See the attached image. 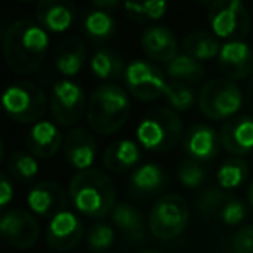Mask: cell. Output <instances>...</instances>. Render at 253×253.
<instances>
[{
  "label": "cell",
  "mask_w": 253,
  "mask_h": 253,
  "mask_svg": "<svg viewBox=\"0 0 253 253\" xmlns=\"http://www.w3.org/2000/svg\"><path fill=\"white\" fill-rule=\"evenodd\" d=\"M4 59L16 73H32L39 70L49 50V35L30 19H18L4 33L2 39Z\"/></svg>",
  "instance_id": "1"
},
{
  "label": "cell",
  "mask_w": 253,
  "mask_h": 253,
  "mask_svg": "<svg viewBox=\"0 0 253 253\" xmlns=\"http://www.w3.org/2000/svg\"><path fill=\"white\" fill-rule=\"evenodd\" d=\"M70 201L85 217L104 218L116 207V191L104 172L90 169L73 175L70 182Z\"/></svg>",
  "instance_id": "2"
},
{
  "label": "cell",
  "mask_w": 253,
  "mask_h": 253,
  "mask_svg": "<svg viewBox=\"0 0 253 253\" xmlns=\"http://www.w3.org/2000/svg\"><path fill=\"white\" fill-rule=\"evenodd\" d=\"M130 116V99L116 84H102L92 92L87 108L88 126L99 135L118 132Z\"/></svg>",
  "instance_id": "3"
},
{
  "label": "cell",
  "mask_w": 253,
  "mask_h": 253,
  "mask_svg": "<svg viewBox=\"0 0 253 253\" xmlns=\"http://www.w3.org/2000/svg\"><path fill=\"white\" fill-rule=\"evenodd\" d=\"M137 142L153 153L173 149L182 139V120L169 108H158L141 120L135 130Z\"/></svg>",
  "instance_id": "4"
},
{
  "label": "cell",
  "mask_w": 253,
  "mask_h": 253,
  "mask_svg": "<svg viewBox=\"0 0 253 253\" xmlns=\"http://www.w3.org/2000/svg\"><path fill=\"white\" fill-rule=\"evenodd\" d=\"M4 111L18 123H39L45 115L47 95L39 85L30 82H16L2 94Z\"/></svg>",
  "instance_id": "5"
},
{
  "label": "cell",
  "mask_w": 253,
  "mask_h": 253,
  "mask_svg": "<svg viewBox=\"0 0 253 253\" xmlns=\"http://www.w3.org/2000/svg\"><path fill=\"white\" fill-rule=\"evenodd\" d=\"M198 106L210 120L234 118L243 106V92L238 84L229 78H213L200 90Z\"/></svg>",
  "instance_id": "6"
},
{
  "label": "cell",
  "mask_w": 253,
  "mask_h": 253,
  "mask_svg": "<svg viewBox=\"0 0 253 253\" xmlns=\"http://www.w3.org/2000/svg\"><path fill=\"white\" fill-rule=\"evenodd\" d=\"M189 222L187 201L179 194H165L155 201L148 217L151 234L163 241L175 239L184 232Z\"/></svg>",
  "instance_id": "7"
},
{
  "label": "cell",
  "mask_w": 253,
  "mask_h": 253,
  "mask_svg": "<svg viewBox=\"0 0 253 253\" xmlns=\"http://www.w3.org/2000/svg\"><path fill=\"white\" fill-rule=\"evenodd\" d=\"M208 25L217 39L241 40L250 32V12L241 0H215L208 5Z\"/></svg>",
  "instance_id": "8"
},
{
  "label": "cell",
  "mask_w": 253,
  "mask_h": 253,
  "mask_svg": "<svg viewBox=\"0 0 253 253\" xmlns=\"http://www.w3.org/2000/svg\"><path fill=\"white\" fill-rule=\"evenodd\" d=\"M49 106L56 123L71 128L87 115L88 108L84 88L71 80H61L54 85Z\"/></svg>",
  "instance_id": "9"
},
{
  "label": "cell",
  "mask_w": 253,
  "mask_h": 253,
  "mask_svg": "<svg viewBox=\"0 0 253 253\" xmlns=\"http://www.w3.org/2000/svg\"><path fill=\"white\" fill-rule=\"evenodd\" d=\"M125 85L132 95L139 101H155L160 95L165 94L167 80L165 73L160 70L156 64L149 63V61H132L128 66L125 68Z\"/></svg>",
  "instance_id": "10"
},
{
  "label": "cell",
  "mask_w": 253,
  "mask_h": 253,
  "mask_svg": "<svg viewBox=\"0 0 253 253\" xmlns=\"http://www.w3.org/2000/svg\"><path fill=\"white\" fill-rule=\"evenodd\" d=\"M0 232L11 246L18 250L32 248L40 236V225L32 211L12 208L0 218Z\"/></svg>",
  "instance_id": "11"
},
{
  "label": "cell",
  "mask_w": 253,
  "mask_h": 253,
  "mask_svg": "<svg viewBox=\"0 0 253 253\" xmlns=\"http://www.w3.org/2000/svg\"><path fill=\"white\" fill-rule=\"evenodd\" d=\"M63 153L73 169L78 172L90 170L97 156V141L85 126H73L68 130L63 141Z\"/></svg>",
  "instance_id": "12"
},
{
  "label": "cell",
  "mask_w": 253,
  "mask_h": 253,
  "mask_svg": "<svg viewBox=\"0 0 253 253\" xmlns=\"http://www.w3.org/2000/svg\"><path fill=\"white\" fill-rule=\"evenodd\" d=\"M82 238H84V224L70 210H63L54 215L47 225V245L56 252H70L77 248Z\"/></svg>",
  "instance_id": "13"
},
{
  "label": "cell",
  "mask_w": 253,
  "mask_h": 253,
  "mask_svg": "<svg viewBox=\"0 0 253 253\" xmlns=\"http://www.w3.org/2000/svg\"><path fill=\"white\" fill-rule=\"evenodd\" d=\"M218 66L229 80H245L253 73V50L243 40L222 43Z\"/></svg>",
  "instance_id": "14"
},
{
  "label": "cell",
  "mask_w": 253,
  "mask_h": 253,
  "mask_svg": "<svg viewBox=\"0 0 253 253\" xmlns=\"http://www.w3.org/2000/svg\"><path fill=\"white\" fill-rule=\"evenodd\" d=\"M26 203H28L32 213L52 218L59 211L66 210L68 194L64 193V189L59 184L43 180L30 189L28 196H26Z\"/></svg>",
  "instance_id": "15"
},
{
  "label": "cell",
  "mask_w": 253,
  "mask_h": 253,
  "mask_svg": "<svg viewBox=\"0 0 253 253\" xmlns=\"http://www.w3.org/2000/svg\"><path fill=\"white\" fill-rule=\"evenodd\" d=\"M144 54L158 63H172L179 56V40L167 26H149L141 35Z\"/></svg>",
  "instance_id": "16"
},
{
  "label": "cell",
  "mask_w": 253,
  "mask_h": 253,
  "mask_svg": "<svg viewBox=\"0 0 253 253\" xmlns=\"http://www.w3.org/2000/svg\"><path fill=\"white\" fill-rule=\"evenodd\" d=\"M220 142L231 155L245 156L253 151V118L248 115H238L227 120L222 126Z\"/></svg>",
  "instance_id": "17"
},
{
  "label": "cell",
  "mask_w": 253,
  "mask_h": 253,
  "mask_svg": "<svg viewBox=\"0 0 253 253\" xmlns=\"http://www.w3.org/2000/svg\"><path fill=\"white\" fill-rule=\"evenodd\" d=\"M63 141L64 137L61 135V130L47 120L32 125L26 134V148L35 158H52L63 148Z\"/></svg>",
  "instance_id": "18"
},
{
  "label": "cell",
  "mask_w": 253,
  "mask_h": 253,
  "mask_svg": "<svg viewBox=\"0 0 253 253\" xmlns=\"http://www.w3.org/2000/svg\"><path fill=\"white\" fill-rule=\"evenodd\" d=\"M220 144L222 142L217 132L203 123L193 125L184 137V151L187 153L189 160L194 162H208L215 158Z\"/></svg>",
  "instance_id": "19"
},
{
  "label": "cell",
  "mask_w": 253,
  "mask_h": 253,
  "mask_svg": "<svg viewBox=\"0 0 253 253\" xmlns=\"http://www.w3.org/2000/svg\"><path fill=\"white\" fill-rule=\"evenodd\" d=\"M35 16L45 32L64 33L75 19V5L64 0H40L35 5Z\"/></svg>",
  "instance_id": "20"
},
{
  "label": "cell",
  "mask_w": 253,
  "mask_h": 253,
  "mask_svg": "<svg viewBox=\"0 0 253 253\" xmlns=\"http://www.w3.org/2000/svg\"><path fill=\"white\" fill-rule=\"evenodd\" d=\"M141 162V149L139 144L130 139H120L106 148L102 155V163L109 172L122 173L134 169Z\"/></svg>",
  "instance_id": "21"
},
{
  "label": "cell",
  "mask_w": 253,
  "mask_h": 253,
  "mask_svg": "<svg viewBox=\"0 0 253 253\" xmlns=\"http://www.w3.org/2000/svg\"><path fill=\"white\" fill-rule=\"evenodd\" d=\"M85 57H87V49H85L84 42L77 37H71L57 47L56 68L64 77H75L84 68Z\"/></svg>",
  "instance_id": "22"
},
{
  "label": "cell",
  "mask_w": 253,
  "mask_h": 253,
  "mask_svg": "<svg viewBox=\"0 0 253 253\" xmlns=\"http://www.w3.org/2000/svg\"><path fill=\"white\" fill-rule=\"evenodd\" d=\"M111 220L125 238L132 241H142L146 236V222L141 211L130 203H118L111 211Z\"/></svg>",
  "instance_id": "23"
},
{
  "label": "cell",
  "mask_w": 253,
  "mask_h": 253,
  "mask_svg": "<svg viewBox=\"0 0 253 253\" xmlns=\"http://www.w3.org/2000/svg\"><path fill=\"white\" fill-rule=\"evenodd\" d=\"M184 47V54L194 57L196 61H210L218 57L220 54V42L218 39L213 35V33L203 32V30H198V32H193L184 39L182 42Z\"/></svg>",
  "instance_id": "24"
},
{
  "label": "cell",
  "mask_w": 253,
  "mask_h": 253,
  "mask_svg": "<svg viewBox=\"0 0 253 253\" xmlns=\"http://www.w3.org/2000/svg\"><path fill=\"white\" fill-rule=\"evenodd\" d=\"M163 186H165V173L156 163H146L139 167L130 177V187L137 194L158 193Z\"/></svg>",
  "instance_id": "25"
},
{
  "label": "cell",
  "mask_w": 253,
  "mask_h": 253,
  "mask_svg": "<svg viewBox=\"0 0 253 253\" xmlns=\"http://www.w3.org/2000/svg\"><path fill=\"white\" fill-rule=\"evenodd\" d=\"M90 70L94 77L101 78V80H115L120 75L125 73L122 56L109 49H101L92 56Z\"/></svg>",
  "instance_id": "26"
},
{
  "label": "cell",
  "mask_w": 253,
  "mask_h": 253,
  "mask_svg": "<svg viewBox=\"0 0 253 253\" xmlns=\"http://www.w3.org/2000/svg\"><path fill=\"white\" fill-rule=\"evenodd\" d=\"M84 30L92 40H95V42H104V40L113 37V33H115V30H116V23L109 12L92 9L84 18Z\"/></svg>",
  "instance_id": "27"
},
{
  "label": "cell",
  "mask_w": 253,
  "mask_h": 253,
  "mask_svg": "<svg viewBox=\"0 0 253 253\" xmlns=\"http://www.w3.org/2000/svg\"><path fill=\"white\" fill-rule=\"evenodd\" d=\"M7 172L12 180L21 184L33 182L39 175V162L30 153L16 151L7 158Z\"/></svg>",
  "instance_id": "28"
},
{
  "label": "cell",
  "mask_w": 253,
  "mask_h": 253,
  "mask_svg": "<svg viewBox=\"0 0 253 253\" xmlns=\"http://www.w3.org/2000/svg\"><path fill=\"white\" fill-rule=\"evenodd\" d=\"M250 173L248 163L241 158H231L225 163H222V167L217 172V182L220 186V189L229 191L239 187L246 180Z\"/></svg>",
  "instance_id": "29"
},
{
  "label": "cell",
  "mask_w": 253,
  "mask_h": 253,
  "mask_svg": "<svg viewBox=\"0 0 253 253\" xmlns=\"http://www.w3.org/2000/svg\"><path fill=\"white\" fill-rule=\"evenodd\" d=\"M167 75L179 82H196L203 75V66L194 57L179 54L172 63L167 64Z\"/></svg>",
  "instance_id": "30"
},
{
  "label": "cell",
  "mask_w": 253,
  "mask_h": 253,
  "mask_svg": "<svg viewBox=\"0 0 253 253\" xmlns=\"http://www.w3.org/2000/svg\"><path fill=\"white\" fill-rule=\"evenodd\" d=\"M163 97L169 101L170 108L175 111H189L194 106V102L198 101L194 90L184 82H172L167 85Z\"/></svg>",
  "instance_id": "31"
},
{
  "label": "cell",
  "mask_w": 253,
  "mask_h": 253,
  "mask_svg": "<svg viewBox=\"0 0 253 253\" xmlns=\"http://www.w3.org/2000/svg\"><path fill=\"white\" fill-rule=\"evenodd\" d=\"M115 243V229L104 222H95L87 234V245L90 252L94 253H106Z\"/></svg>",
  "instance_id": "32"
},
{
  "label": "cell",
  "mask_w": 253,
  "mask_h": 253,
  "mask_svg": "<svg viewBox=\"0 0 253 253\" xmlns=\"http://www.w3.org/2000/svg\"><path fill=\"white\" fill-rule=\"evenodd\" d=\"M177 177H179L182 186L189 187V189H196V187H200L205 182L207 172L194 160H182L179 163V169H177Z\"/></svg>",
  "instance_id": "33"
},
{
  "label": "cell",
  "mask_w": 253,
  "mask_h": 253,
  "mask_svg": "<svg viewBox=\"0 0 253 253\" xmlns=\"http://www.w3.org/2000/svg\"><path fill=\"white\" fill-rule=\"evenodd\" d=\"M125 9L130 12L132 16H135V18H139V19L156 21V19L163 18V14L167 12L169 5H167V2H162V0H151V2H141V4L126 2Z\"/></svg>",
  "instance_id": "34"
},
{
  "label": "cell",
  "mask_w": 253,
  "mask_h": 253,
  "mask_svg": "<svg viewBox=\"0 0 253 253\" xmlns=\"http://www.w3.org/2000/svg\"><path fill=\"white\" fill-rule=\"evenodd\" d=\"M231 200L229 194L224 193V189H215V187H208L207 191L200 194L198 198V208L201 211H207V213H213L218 211L220 213L224 205Z\"/></svg>",
  "instance_id": "35"
},
{
  "label": "cell",
  "mask_w": 253,
  "mask_h": 253,
  "mask_svg": "<svg viewBox=\"0 0 253 253\" xmlns=\"http://www.w3.org/2000/svg\"><path fill=\"white\" fill-rule=\"evenodd\" d=\"M245 217H246L245 205L239 200H236V198H231V200L224 205V208H222V211H220V218L224 220V224H227V225L241 224V222L245 220Z\"/></svg>",
  "instance_id": "36"
},
{
  "label": "cell",
  "mask_w": 253,
  "mask_h": 253,
  "mask_svg": "<svg viewBox=\"0 0 253 253\" xmlns=\"http://www.w3.org/2000/svg\"><path fill=\"white\" fill-rule=\"evenodd\" d=\"M232 253H253V225L238 229L232 238Z\"/></svg>",
  "instance_id": "37"
},
{
  "label": "cell",
  "mask_w": 253,
  "mask_h": 253,
  "mask_svg": "<svg viewBox=\"0 0 253 253\" xmlns=\"http://www.w3.org/2000/svg\"><path fill=\"white\" fill-rule=\"evenodd\" d=\"M14 198V184L7 173L0 177V207H7Z\"/></svg>",
  "instance_id": "38"
},
{
  "label": "cell",
  "mask_w": 253,
  "mask_h": 253,
  "mask_svg": "<svg viewBox=\"0 0 253 253\" xmlns=\"http://www.w3.org/2000/svg\"><path fill=\"white\" fill-rule=\"evenodd\" d=\"M118 5H120V2H116V0H95V2H94V9L106 11V12H108L109 9L118 7Z\"/></svg>",
  "instance_id": "39"
},
{
  "label": "cell",
  "mask_w": 253,
  "mask_h": 253,
  "mask_svg": "<svg viewBox=\"0 0 253 253\" xmlns=\"http://www.w3.org/2000/svg\"><path fill=\"white\" fill-rule=\"evenodd\" d=\"M248 201H250V205L253 207V180L250 182V187H248Z\"/></svg>",
  "instance_id": "40"
},
{
  "label": "cell",
  "mask_w": 253,
  "mask_h": 253,
  "mask_svg": "<svg viewBox=\"0 0 253 253\" xmlns=\"http://www.w3.org/2000/svg\"><path fill=\"white\" fill-rule=\"evenodd\" d=\"M141 253H160V252H156V250H142Z\"/></svg>",
  "instance_id": "41"
},
{
  "label": "cell",
  "mask_w": 253,
  "mask_h": 253,
  "mask_svg": "<svg viewBox=\"0 0 253 253\" xmlns=\"http://www.w3.org/2000/svg\"><path fill=\"white\" fill-rule=\"evenodd\" d=\"M252 97H253V85H252Z\"/></svg>",
  "instance_id": "42"
}]
</instances>
